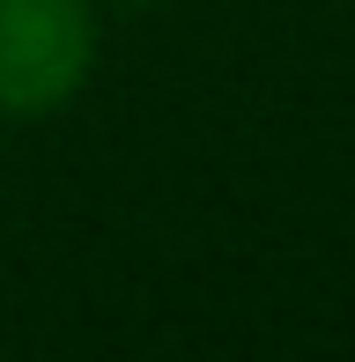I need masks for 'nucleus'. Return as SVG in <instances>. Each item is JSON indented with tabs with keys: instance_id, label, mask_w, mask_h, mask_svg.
<instances>
[{
	"instance_id": "1",
	"label": "nucleus",
	"mask_w": 355,
	"mask_h": 362,
	"mask_svg": "<svg viewBox=\"0 0 355 362\" xmlns=\"http://www.w3.org/2000/svg\"><path fill=\"white\" fill-rule=\"evenodd\" d=\"M96 30L82 0H0V111L30 119L82 89Z\"/></svg>"
}]
</instances>
